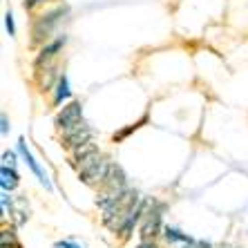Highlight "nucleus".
<instances>
[{"label": "nucleus", "instance_id": "obj_1", "mask_svg": "<svg viewBox=\"0 0 248 248\" xmlns=\"http://www.w3.org/2000/svg\"><path fill=\"white\" fill-rule=\"evenodd\" d=\"M163 213H166V203L156 202H148V208H145V215L141 219V226H139V237L141 239H156V237L163 232Z\"/></svg>", "mask_w": 248, "mask_h": 248}, {"label": "nucleus", "instance_id": "obj_2", "mask_svg": "<svg viewBox=\"0 0 248 248\" xmlns=\"http://www.w3.org/2000/svg\"><path fill=\"white\" fill-rule=\"evenodd\" d=\"M67 12V7L58 5L54 7V9H49V12L41 14V16L34 20V27H31V45H45L47 41H49V36H52L54 27L58 25V20L63 18V14Z\"/></svg>", "mask_w": 248, "mask_h": 248}, {"label": "nucleus", "instance_id": "obj_3", "mask_svg": "<svg viewBox=\"0 0 248 248\" xmlns=\"http://www.w3.org/2000/svg\"><path fill=\"white\" fill-rule=\"evenodd\" d=\"M83 123H85V119H83V103L81 101H69V103H65L63 108L58 110L56 119H54V125H56V130L61 134L72 132L76 127H81Z\"/></svg>", "mask_w": 248, "mask_h": 248}, {"label": "nucleus", "instance_id": "obj_4", "mask_svg": "<svg viewBox=\"0 0 248 248\" xmlns=\"http://www.w3.org/2000/svg\"><path fill=\"white\" fill-rule=\"evenodd\" d=\"M16 150H18V155H20V159H23L25 163H27V168H29V172L34 174L36 179H38V184L45 188V190H49L52 192L54 190V186H52V179H49V174H47V170L43 168V163L36 159L34 155H31V150H29V145H27V141H25L23 137L18 139V143H16Z\"/></svg>", "mask_w": 248, "mask_h": 248}, {"label": "nucleus", "instance_id": "obj_5", "mask_svg": "<svg viewBox=\"0 0 248 248\" xmlns=\"http://www.w3.org/2000/svg\"><path fill=\"white\" fill-rule=\"evenodd\" d=\"M145 208H148V202L145 199H141V202L137 203V206L130 210V213L125 215V219L121 221V226H119V231L114 232L121 242H127L130 237H132L134 228H137V224H141V219H143V215H145Z\"/></svg>", "mask_w": 248, "mask_h": 248}, {"label": "nucleus", "instance_id": "obj_6", "mask_svg": "<svg viewBox=\"0 0 248 248\" xmlns=\"http://www.w3.org/2000/svg\"><path fill=\"white\" fill-rule=\"evenodd\" d=\"M92 139H94V130L87 125V123H83L81 127H76L72 132L63 134V137H61V145H63L67 152H74V150H78V148H83V145L92 143Z\"/></svg>", "mask_w": 248, "mask_h": 248}, {"label": "nucleus", "instance_id": "obj_7", "mask_svg": "<svg viewBox=\"0 0 248 248\" xmlns=\"http://www.w3.org/2000/svg\"><path fill=\"white\" fill-rule=\"evenodd\" d=\"M127 177L123 172V168L119 163H110L108 168V174H105L103 184H101V190H108V192H123L127 190Z\"/></svg>", "mask_w": 248, "mask_h": 248}, {"label": "nucleus", "instance_id": "obj_8", "mask_svg": "<svg viewBox=\"0 0 248 248\" xmlns=\"http://www.w3.org/2000/svg\"><path fill=\"white\" fill-rule=\"evenodd\" d=\"M36 72V85H38V90L41 92H52L54 85H56L58 81V67L56 63H45V65H38V67H34Z\"/></svg>", "mask_w": 248, "mask_h": 248}, {"label": "nucleus", "instance_id": "obj_9", "mask_svg": "<svg viewBox=\"0 0 248 248\" xmlns=\"http://www.w3.org/2000/svg\"><path fill=\"white\" fill-rule=\"evenodd\" d=\"M65 43H67V36H58V38H54V41H47L45 45L41 47V52H38V56H36L34 61V67H38V65H45V63H52V61H56L58 52L65 47Z\"/></svg>", "mask_w": 248, "mask_h": 248}, {"label": "nucleus", "instance_id": "obj_10", "mask_svg": "<svg viewBox=\"0 0 248 248\" xmlns=\"http://www.w3.org/2000/svg\"><path fill=\"white\" fill-rule=\"evenodd\" d=\"M20 186V174L12 166H0V188L2 192H14Z\"/></svg>", "mask_w": 248, "mask_h": 248}, {"label": "nucleus", "instance_id": "obj_11", "mask_svg": "<svg viewBox=\"0 0 248 248\" xmlns=\"http://www.w3.org/2000/svg\"><path fill=\"white\" fill-rule=\"evenodd\" d=\"M52 92H54V96H52L54 105H63V103H67L69 98H72V87H69L67 74L58 76V81H56V85H54Z\"/></svg>", "mask_w": 248, "mask_h": 248}, {"label": "nucleus", "instance_id": "obj_12", "mask_svg": "<svg viewBox=\"0 0 248 248\" xmlns=\"http://www.w3.org/2000/svg\"><path fill=\"white\" fill-rule=\"evenodd\" d=\"M161 237L170 246H174V244H195V239H192L188 232H184L181 228H177V226H168V224L163 226Z\"/></svg>", "mask_w": 248, "mask_h": 248}, {"label": "nucleus", "instance_id": "obj_13", "mask_svg": "<svg viewBox=\"0 0 248 248\" xmlns=\"http://www.w3.org/2000/svg\"><path fill=\"white\" fill-rule=\"evenodd\" d=\"M0 202H2V217H12L14 215V197H12V192H2V197H0Z\"/></svg>", "mask_w": 248, "mask_h": 248}, {"label": "nucleus", "instance_id": "obj_14", "mask_svg": "<svg viewBox=\"0 0 248 248\" xmlns=\"http://www.w3.org/2000/svg\"><path fill=\"white\" fill-rule=\"evenodd\" d=\"M7 246L20 248V244H18V239H16V231H14V226L12 228H2V248H7Z\"/></svg>", "mask_w": 248, "mask_h": 248}, {"label": "nucleus", "instance_id": "obj_15", "mask_svg": "<svg viewBox=\"0 0 248 248\" xmlns=\"http://www.w3.org/2000/svg\"><path fill=\"white\" fill-rule=\"evenodd\" d=\"M54 248H83V244L76 242V239H72V237H65V239L54 242Z\"/></svg>", "mask_w": 248, "mask_h": 248}, {"label": "nucleus", "instance_id": "obj_16", "mask_svg": "<svg viewBox=\"0 0 248 248\" xmlns=\"http://www.w3.org/2000/svg\"><path fill=\"white\" fill-rule=\"evenodd\" d=\"M18 150L14 152V150H7V152H2V166H12V168H16V159H18Z\"/></svg>", "mask_w": 248, "mask_h": 248}, {"label": "nucleus", "instance_id": "obj_17", "mask_svg": "<svg viewBox=\"0 0 248 248\" xmlns=\"http://www.w3.org/2000/svg\"><path fill=\"white\" fill-rule=\"evenodd\" d=\"M5 27H7V31H9V36H16V25H14V14L12 12L5 14Z\"/></svg>", "mask_w": 248, "mask_h": 248}, {"label": "nucleus", "instance_id": "obj_18", "mask_svg": "<svg viewBox=\"0 0 248 248\" xmlns=\"http://www.w3.org/2000/svg\"><path fill=\"white\" fill-rule=\"evenodd\" d=\"M134 248H161V246H159V242H156V239H141V242H139Z\"/></svg>", "mask_w": 248, "mask_h": 248}, {"label": "nucleus", "instance_id": "obj_19", "mask_svg": "<svg viewBox=\"0 0 248 248\" xmlns=\"http://www.w3.org/2000/svg\"><path fill=\"white\" fill-rule=\"evenodd\" d=\"M139 125H141V123H134V125H130V127H127V130H123V132L114 134V141H121V139H125V137H127V134L132 132V130H137V127H139Z\"/></svg>", "mask_w": 248, "mask_h": 248}, {"label": "nucleus", "instance_id": "obj_20", "mask_svg": "<svg viewBox=\"0 0 248 248\" xmlns=\"http://www.w3.org/2000/svg\"><path fill=\"white\" fill-rule=\"evenodd\" d=\"M0 132H2V137L9 132V121H7V114H5V112L0 114Z\"/></svg>", "mask_w": 248, "mask_h": 248}, {"label": "nucleus", "instance_id": "obj_21", "mask_svg": "<svg viewBox=\"0 0 248 248\" xmlns=\"http://www.w3.org/2000/svg\"><path fill=\"white\" fill-rule=\"evenodd\" d=\"M43 0H23V7L25 9H34L36 5H41Z\"/></svg>", "mask_w": 248, "mask_h": 248}, {"label": "nucleus", "instance_id": "obj_22", "mask_svg": "<svg viewBox=\"0 0 248 248\" xmlns=\"http://www.w3.org/2000/svg\"><path fill=\"white\" fill-rule=\"evenodd\" d=\"M181 248H210V244H203V242H195V244H184Z\"/></svg>", "mask_w": 248, "mask_h": 248}]
</instances>
